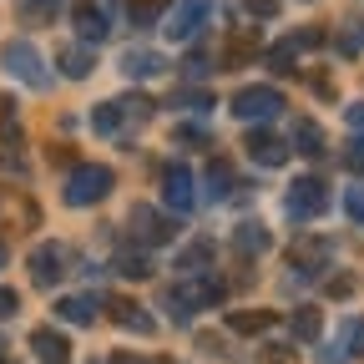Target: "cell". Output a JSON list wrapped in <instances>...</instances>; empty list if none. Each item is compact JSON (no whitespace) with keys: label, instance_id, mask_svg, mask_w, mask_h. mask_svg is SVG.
<instances>
[{"label":"cell","instance_id":"7bdbcfd3","mask_svg":"<svg viewBox=\"0 0 364 364\" xmlns=\"http://www.w3.org/2000/svg\"><path fill=\"white\" fill-rule=\"evenodd\" d=\"M0 349H6V339H0Z\"/></svg>","mask_w":364,"mask_h":364},{"label":"cell","instance_id":"7402d4cb","mask_svg":"<svg viewBox=\"0 0 364 364\" xmlns=\"http://www.w3.org/2000/svg\"><path fill=\"white\" fill-rule=\"evenodd\" d=\"M56 314L66 318V324H97V299H86V294H71L56 304Z\"/></svg>","mask_w":364,"mask_h":364},{"label":"cell","instance_id":"3957f363","mask_svg":"<svg viewBox=\"0 0 364 364\" xmlns=\"http://www.w3.org/2000/svg\"><path fill=\"white\" fill-rule=\"evenodd\" d=\"M0 61H6V71L16 76V81H26L31 91H46L51 86V71H46V61H41V51L31 41H11L6 51H0Z\"/></svg>","mask_w":364,"mask_h":364},{"label":"cell","instance_id":"8fae6325","mask_svg":"<svg viewBox=\"0 0 364 364\" xmlns=\"http://www.w3.org/2000/svg\"><path fill=\"white\" fill-rule=\"evenodd\" d=\"M71 26H76V36L86 41V46H97V41H107V11L97 6V0H76L71 6Z\"/></svg>","mask_w":364,"mask_h":364},{"label":"cell","instance_id":"e0dca14e","mask_svg":"<svg viewBox=\"0 0 364 364\" xmlns=\"http://www.w3.org/2000/svg\"><path fill=\"white\" fill-rule=\"evenodd\" d=\"M273 318H279L273 309H233L228 314V329L233 334H263V329H273Z\"/></svg>","mask_w":364,"mask_h":364},{"label":"cell","instance_id":"b9f144b4","mask_svg":"<svg viewBox=\"0 0 364 364\" xmlns=\"http://www.w3.org/2000/svg\"><path fill=\"white\" fill-rule=\"evenodd\" d=\"M0 268H6V243H0Z\"/></svg>","mask_w":364,"mask_h":364},{"label":"cell","instance_id":"8d00e7d4","mask_svg":"<svg viewBox=\"0 0 364 364\" xmlns=\"http://www.w3.org/2000/svg\"><path fill=\"white\" fill-rule=\"evenodd\" d=\"M354 289H359V279H354V273H344V279H329V294H334V299H339V294L349 299Z\"/></svg>","mask_w":364,"mask_h":364},{"label":"cell","instance_id":"2e32d148","mask_svg":"<svg viewBox=\"0 0 364 364\" xmlns=\"http://www.w3.org/2000/svg\"><path fill=\"white\" fill-rule=\"evenodd\" d=\"M258 31H238V36H228V46H223V66H248L253 56H258Z\"/></svg>","mask_w":364,"mask_h":364},{"label":"cell","instance_id":"4fadbf2b","mask_svg":"<svg viewBox=\"0 0 364 364\" xmlns=\"http://www.w3.org/2000/svg\"><path fill=\"white\" fill-rule=\"evenodd\" d=\"M243 147H248V157H253L258 167H284V162H289V147H284L273 132H248Z\"/></svg>","mask_w":364,"mask_h":364},{"label":"cell","instance_id":"f546056e","mask_svg":"<svg viewBox=\"0 0 364 364\" xmlns=\"http://www.w3.org/2000/svg\"><path fill=\"white\" fill-rule=\"evenodd\" d=\"M66 6V0H21V16L26 21H46V16H56Z\"/></svg>","mask_w":364,"mask_h":364},{"label":"cell","instance_id":"ffe728a7","mask_svg":"<svg viewBox=\"0 0 364 364\" xmlns=\"http://www.w3.org/2000/svg\"><path fill=\"white\" fill-rule=\"evenodd\" d=\"M112 318H117L122 329H136V334H152V329H157V324H152V314H142L132 299H112Z\"/></svg>","mask_w":364,"mask_h":364},{"label":"cell","instance_id":"d6986e66","mask_svg":"<svg viewBox=\"0 0 364 364\" xmlns=\"http://www.w3.org/2000/svg\"><path fill=\"white\" fill-rule=\"evenodd\" d=\"M56 61H61V71L71 81H81V76H91V66H97V51H91V46H61Z\"/></svg>","mask_w":364,"mask_h":364},{"label":"cell","instance_id":"f1b7e54d","mask_svg":"<svg viewBox=\"0 0 364 364\" xmlns=\"http://www.w3.org/2000/svg\"><path fill=\"white\" fill-rule=\"evenodd\" d=\"M117 273L122 279H147L152 263H147V253H117Z\"/></svg>","mask_w":364,"mask_h":364},{"label":"cell","instance_id":"60d3db41","mask_svg":"<svg viewBox=\"0 0 364 364\" xmlns=\"http://www.w3.org/2000/svg\"><path fill=\"white\" fill-rule=\"evenodd\" d=\"M112 364H147V359H136V354H127V349H122V354H117Z\"/></svg>","mask_w":364,"mask_h":364},{"label":"cell","instance_id":"f35d334b","mask_svg":"<svg viewBox=\"0 0 364 364\" xmlns=\"http://www.w3.org/2000/svg\"><path fill=\"white\" fill-rule=\"evenodd\" d=\"M182 71H188V76H203V71H208V56H188V66H182Z\"/></svg>","mask_w":364,"mask_h":364},{"label":"cell","instance_id":"ba28073f","mask_svg":"<svg viewBox=\"0 0 364 364\" xmlns=\"http://www.w3.org/2000/svg\"><path fill=\"white\" fill-rule=\"evenodd\" d=\"M132 233L142 238V243H172L177 238V218H167V213H157V208H147V203H136L132 208Z\"/></svg>","mask_w":364,"mask_h":364},{"label":"cell","instance_id":"5b68a950","mask_svg":"<svg viewBox=\"0 0 364 364\" xmlns=\"http://www.w3.org/2000/svg\"><path fill=\"white\" fill-rule=\"evenodd\" d=\"M284 107H289L284 91H273V86H243L233 97V117H243V122H273Z\"/></svg>","mask_w":364,"mask_h":364},{"label":"cell","instance_id":"ac0fdd59","mask_svg":"<svg viewBox=\"0 0 364 364\" xmlns=\"http://www.w3.org/2000/svg\"><path fill=\"white\" fill-rule=\"evenodd\" d=\"M364 51V6H354L339 21V56H359Z\"/></svg>","mask_w":364,"mask_h":364},{"label":"cell","instance_id":"5bb4252c","mask_svg":"<svg viewBox=\"0 0 364 364\" xmlns=\"http://www.w3.org/2000/svg\"><path fill=\"white\" fill-rule=\"evenodd\" d=\"M233 248H238L243 258H258V253L273 248V233H268L263 223H238V228H233Z\"/></svg>","mask_w":364,"mask_h":364},{"label":"cell","instance_id":"1f68e13d","mask_svg":"<svg viewBox=\"0 0 364 364\" xmlns=\"http://www.w3.org/2000/svg\"><path fill=\"white\" fill-rule=\"evenodd\" d=\"M243 11L258 16V21H273V16H279V0H243Z\"/></svg>","mask_w":364,"mask_h":364},{"label":"cell","instance_id":"74e56055","mask_svg":"<svg viewBox=\"0 0 364 364\" xmlns=\"http://www.w3.org/2000/svg\"><path fill=\"white\" fill-rule=\"evenodd\" d=\"M172 142H193V147H203V142H208V136H203L198 127H177V132H172Z\"/></svg>","mask_w":364,"mask_h":364},{"label":"cell","instance_id":"277c9868","mask_svg":"<svg viewBox=\"0 0 364 364\" xmlns=\"http://www.w3.org/2000/svg\"><path fill=\"white\" fill-rule=\"evenodd\" d=\"M147 117H152L147 97H117V102H102L97 112H91V127H97L102 136H117L127 122H147Z\"/></svg>","mask_w":364,"mask_h":364},{"label":"cell","instance_id":"7a4b0ae2","mask_svg":"<svg viewBox=\"0 0 364 364\" xmlns=\"http://www.w3.org/2000/svg\"><path fill=\"white\" fill-rule=\"evenodd\" d=\"M112 182H117L112 167H102V162H81V167H71L61 198H66V208H91V203H102V198L112 193Z\"/></svg>","mask_w":364,"mask_h":364},{"label":"cell","instance_id":"d4e9b609","mask_svg":"<svg viewBox=\"0 0 364 364\" xmlns=\"http://www.w3.org/2000/svg\"><path fill=\"white\" fill-rule=\"evenodd\" d=\"M233 188H238V177H233V167H223V162H213V167H208V198H213V203H228V198H233Z\"/></svg>","mask_w":364,"mask_h":364},{"label":"cell","instance_id":"4dcf8cb0","mask_svg":"<svg viewBox=\"0 0 364 364\" xmlns=\"http://www.w3.org/2000/svg\"><path fill=\"white\" fill-rule=\"evenodd\" d=\"M172 107H188V112H208L213 97L208 91H172Z\"/></svg>","mask_w":364,"mask_h":364},{"label":"cell","instance_id":"6da1fadb","mask_svg":"<svg viewBox=\"0 0 364 364\" xmlns=\"http://www.w3.org/2000/svg\"><path fill=\"white\" fill-rule=\"evenodd\" d=\"M218 304H223V279L218 273H203V279H188V284L167 289V309H172L177 324H188L198 309H218Z\"/></svg>","mask_w":364,"mask_h":364},{"label":"cell","instance_id":"8992f818","mask_svg":"<svg viewBox=\"0 0 364 364\" xmlns=\"http://www.w3.org/2000/svg\"><path fill=\"white\" fill-rule=\"evenodd\" d=\"M324 208H329V182L324 177H299L294 188H289V218L309 223V218H318Z\"/></svg>","mask_w":364,"mask_h":364},{"label":"cell","instance_id":"7c38bea8","mask_svg":"<svg viewBox=\"0 0 364 364\" xmlns=\"http://www.w3.org/2000/svg\"><path fill=\"white\" fill-rule=\"evenodd\" d=\"M31 349H36V359L41 364H71V344H66V334H56V329H31Z\"/></svg>","mask_w":364,"mask_h":364},{"label":"cell","instance_id":"44dd1931","mask_svg":"<svg viewBox=\"0 0 364 364\" xmlns=\"http://www.w3.org/2000/svg\"><path fill=\"white\" fill-rule=\"evenodd\" d=\"M294 147H299L304 157H324V127L309 122V117H299V127H294Z\"/></svg>","mask_w":364,"mask_h":364},{"label":"cell","instance_id":"603a6c76","mask_svg":"<svg viewBox=\"0 0 364 364\" xmlns=\"http://www.w3.org/2000/svg\"><path fill=\"white\" fill-rule=\"evenodd\" d=\"M122 71L136 81V76H157V71H167V61H162L157 51H127V56H122Z\"/></svg>","mask_w":364,"mask_h":364},{"label":"cell","instance_id":"4316f807","mask_svg":"<svg viewBox=\"0 0 364 364\" xmlns=\"http://www.w3.org/2000/svg\"><path fill=\"white\" fill-rule=\"evenodd\" d=\"M208 258H213V243H208V238H198L193 248H182V253H177V268L193 279V273H203V263H208Z\"/></svg>","mask_w":364,"mask_h":364},{"label":"cell","instance_id":"484cf974","mask_svg":"<svg viewBox=\"0 0 364 364\" xmlns=\"http://www.w3.org/2000/svg\"><path fill=\"white\" fill-rule=\"evenodd\" d=\"M172 11V0H132V26L142 31V26H152V21H162Z\"/></svg>","mask_w":364,"mask_h":364},{"label":"cell","instance_id":"83f0119b","mask_svg":"<svg viewBox=\"0 0 364 364\" xmlns=\"http://www.w3.org/2000/svg\"><path fill=\"white\" fill-rule=\"evenodd\" d=\"M263 61H268V71H299V66H294V61H299L294 36H289V41H279V46H268V56H263Z\"/></svg>","mask_w":364,"mask_h":364},{"label":"cell","instance_id":"d590c367","mask_svg":"<svg viewBox=\"0 0 364 364\" xmlns=\"http://www.w3.org/2000/svg\"><path fill=\"white\" fill-rule=\"evenodd\" d=\"M263 364H294V349L289 344H268L263 349Z\"/></svg>","mask_w":364,"mask_h":364},{"label":"cell","instance_id":"e575fe53","mask_svg":"<svg viewBox=\"0 0 364 364\" xmlns=\"http://www.w3.org/2000/svg\"><path fill=\"white\" fill-rule=\"evenodd\" d=\"M21 314V294L16 289H0V318H16Z\"/></svg>","mask_w":364,"mask_h":364},{"label":"cell","instance_id":"9c48e42d","mask_svg":"<svg viewBox=\"0 0 364 364\" xmlns=\"http://www.w3.org/2000/svg\"><path fill=\"white\" fill-rule=\"evenodd\" d=\"M162 198H167V208H172V213H188V208L198 203V193H193V172L182 167V162L162 167Z\"/></svg>","mask_w":364,"mask_h":364},{"label":"cell","instance_id":"ab89813d","mask_svg":"<svg viewBox=\"0 0 364 364\" xmlns=\"http://www.w3.org/2000/svg\"><path fill=\"white\" fill-rule=\"evenodd\" d=\"M344 122H349L354 132H364V107H349V112H344Z\"/></svg>","mask_w":364,"mask_h":364},{"label":"cell","instance_id":"cb8c5ba5","mask_svg":"<svg viewBox=\"0 0 364 364\" xmlns=\"http://www.w3.org/2000/svg\"><path fill=\"white\" fill-rule=\"evenodd\" d=\"M318 334H324V314H318L314 304H299V309H294V339L309 344V339H318Z\"/></svg>","mask_w":364,"mask_h":364},{"label":"cell","instance_id":"30bf717a","mask_svg":"<svg viewBox=\"0 0 364 364\" xmlns=\"http://www.w3.org/2000/svg\"><path fill=\"white\" fill-rule=\"evenodd\" d=\"M66 248L61 243H41L36 253H31V279L41 284V289H51V284H61V273H66Z\"/></svg>","mask_w":364,"mask_h":364},{"label":"cell","instance_id":"d6a6232c","mask_svg":"<svg viewBox=\"0 0 364 364\" xmlns=\"http://www.w3.org/2000/svg\"><path fill=\"white\" fill-rule=\"evenodd\" d=\"M344 167L349 172H364V136H354V142L344 147Z\"/></svg>","mask_w":364,"mask_h":364},{"label":"cell","instance_id":"9a60e30c","mask_svg":"<svg viewBox=\"0 0 364 364\" xmlns=\"http://www.w3.org/2000/svg\"><path fill=\"white\" fill-rule=\"evenodd\" d=\"M364 339V318H344V324H339V339H334V349H324V354H318V359H324V364H344L349 354H354V344Z\"/></svg>","mask_w":364,"mask_h":364},{"label":"cell","instance_id":"52a82bcc","mask_svg":"<svg viewBox=\"0 0 364 364\" xmlns=\"http://www.w3.org/2000/svg\"><path fill=\"white\" fill-rule=\"evenodd\" d=\"M208 16H213V0H177V6L167 11V36L172 41H193L203 26H208Z\"/></svg>","mask_w":364,"mask_h":364},{"label":"cell","instance_id":"836d02e7","mask_svg":"<svg viewBox=\"0 0 364 364\" xmlns=\"http://www.w3.org/2000/svg\"><path fill=\"white\" fill-rule=\"evenodd\" d=\"M344 213H349L354 223H364V188H349V193H344Z\"/></svg>","mask_w":364,"mask_h":364}]
</instances>
